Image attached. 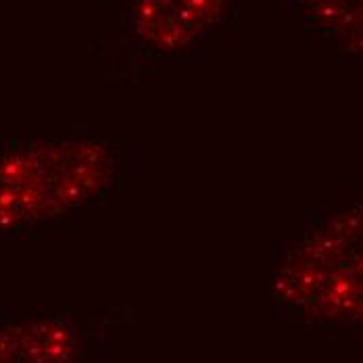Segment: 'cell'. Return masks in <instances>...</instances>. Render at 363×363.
I'll list each match as a JSON object with an SVG mask.
<instances>
[{
  "instance_id": "7a4b0ae2",
  "label": "cell",
  "mask_w": 363,
  "mask_h": 363,
  "mask_svg": "<svg viewBox=\"0 0 363 363\" xmlns=\"http://www.w3.org/2000/svg\"><path fill=\"white\" fill-rule=\"evenodd\" d=\"M113 176L109 150L90 143L46 145L0 159V225L21 228L99 194Z\"/></svg>"
},
{
  "instance_id": "3957f363",
  "label": "cell",
  "mask_w": 363,
  "mask_h": 363,
  "mask_svg": "<svg viewBox=\"0 0 363 363\" xmlns=\"http://www.w3.org/2000/svg\"><path fill=\"white\" fill-rule=\"evenodd\" d=\"M230 0H134V28L148 48L180 52L207 36Z\"/></svg>"
},
{
  "instance_id": "6da1fadb",
  "label": "cell",
  "mask_w": 363,
  "mask_h": 363,
  "mask_svg": "<svg viewBox=\"0 0 363 363\" xmlns=\"http://www.w3.org/2000/svg\"><path fill=\"white\" fill-rule=\"evenodd\" d=\"M274 296L305 324H363V203L322 218L284 255Z\"/></svg>"
}]
</instances>
